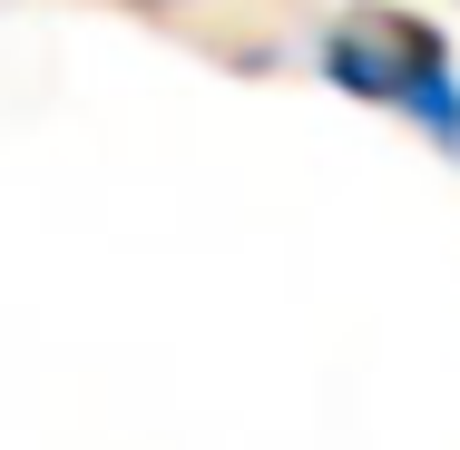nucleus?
I'll return each mask as SVG.
<instances>
[{"mask_svg":"<svg viewBox=\"0 0 460 450\" xmlns=\"http://www.w3.org/2000/svg\"><path fill=\"white\" fill-rule=\"evenodd\" d=\"M323 79L372 98V108H392V118H411V128H431L441 147H460V79H451V49H441L431 20H411V10H343L323 30Z\"/></svg>","mask_w":460,"mask_h":450,"instance_id":"1","label":"nucleus"}]
</instances>
